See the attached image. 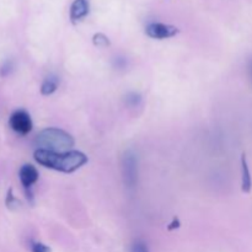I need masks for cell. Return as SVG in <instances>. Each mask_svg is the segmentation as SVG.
Listing matches in <instances>:
<instances>
[{"mask_svg":"<svg viewBox=\"0 0 252 252\" xmlns=\"http://www.w3.org/2000/svg\"><path fill=\"white\" fill-rule=\"evenodd\" d=\"M34 160L39 165L57 171L71 174L80 169L89 161L88 157L78 150H71L65 153H53L48 150L37 149L33 154Z\"/></svg>","mask_w":252,"mask_h":252,"instance_id":"1","label":"cell"},{"mask_svg":"<svg viewBox=\"0 0 252 252\" xmlns=\"http://www.w3.org/2000/svg\"><path fill=\"white\" fill-rule=\"evenodd\" d=\"M74 138L68 132L59 128H46L36 138L38 149L53 153H65V150L74 147Z\"/></svg>","mask_w":252,"mask_h":252,"instance_id":"2","label":"cell"},{"mask_svg":"<svg viewBox=\"0 0 252 252\" xmlns=\"http://www.w3.org/2000/svg\"><path fill=\"white\" fill-rule=\"evenodd\" d=\"M9 125L14 132H16L17 134L21 135L29 134L32 130V127H33L31 116H30L29 112H26L25 110L15 111V112L10 116Z\"/></svg>","mask_w":252,"mask_h":252,"instance_id":"3","label":"cell"},{"mask_svg":"<svg viewBox=\"0 0 252 252\" xmlns=\"http://www.w3.org/2000/svg\"><path fill=\"white\" fill-rule=\"evenodd\" d=\"M123 176L127 187L132 189L135 186L138 179V161L132 153H127L123 159Z\"/></svg>","mask_w":252,"mask_h":252,"instance_id":"4","label":"cell"},{"mask_svg":"<svg viewBox=\"0 0 252 252\" xmlns=\"http://www.w3.org/2000/svg\"><path fill=\"white\" fill-rule=\"evenodd\" d=\"M145 33L154 39H165L174 37L179 33V29L172 25L160 24V22H154V24L148 25L145 29Z\"/></svg>","mask_w":252,"mask_h":252,"instance_id":"5","label":"cell"},{"mask_svg":"<svg viewBox=\"0 0 252 252\" xmlns=\"http://www.w3.org/2000/svg\"><path fill=\"white\" fill-rule=\"evenodd\" d=\"M19 177L22 186H24L27 191V189H31L32 185L36 184L37 180H38V171H37V169L34 166L26 164L20 169Z\"/></svg>","mask_w":252,"mask_h":252,"instance_id":"6","label":"cell"},{"mask_svg":"<svg viewBox=\"0 0 252 252\" xmlns=\"http://www.w3.org/2000/svg\"><path fill=\"white\" fill-rule=\"evenodd\" d=\"M89 14V1L88 0H74L70 7V20L73 24L85 19Z\"/></svg>","mask_w":252,"mask_h":252,"instance_id":"7","label":"cell"},{"mask_svg":"<svg viewBox=\"0 0 252 252\" xmlns=\"http://www.w3.org/2000/svg\"><path fill=\"white\" fill-rule=\"evenodd\" d=\"M241 169H243V181H241V189L245 193H250L252 189V179L251 172L249 169L248 160H246V155L243 154L241 157Z\"/></svg>","mask_w":252,"mask_h":252,"instance_id":"8","label":"cell"},{"mask_svg":"<svg viewBox=\"0 0 252 252\" xmlns=\"http://www.w3.org/2000/svg\"><path fill=\"white\" fill-rule=\"evenodd\" d=\"M57 89H58V79L53 78V76H49V78H47L42 83L41 94L44 96H49L56 93Z\"/></svg>","mask_w":252,"mask_h":252,"instance_id":"9","label":"cell"},{"mask_svg":"<svg viewBox=\"0 0 252 252\" xmlns=\"http://www.w3.org/2000/svg\"><path fill=\"white\" fill-rule=\"evenodd\" d=\"M93 43L94 46L98 47V48H107L111 46V42L107 36L103 33H95L93 37Z\"/></svg>","mask_w":252,"mask_h":252,"instance_id":"10","label":"cell"},{"mask_svg":"<svg viewBox=\"0 0 252 252\" xmlns=\"http://www.w3.org/2000/svg\"><path fill=\"white\" fill-rule=\"evenodd\" d=\"M20 206V202L17 201L16 197L12 194V189H10L9 191H7V196H6V207L9 209H11V211H15L16 208H19Z\"/></svg>","mask_w":252,"mask_h":252,"instance_id":"11","label":"cell"},{"mask_svg":"<svg viewBox=\"0 0 252 252\" xmlns=\"http://www.w3.org/2000/svg\"><path fill=\"white\" fill-rule=\"evenodd\" d=\"M32 252H52L51 248H48L47 245L42 243H33L31 246Z\"/></svg>","mask_w":252,"mask_h":252,"instance_id":"12","label":"cell"},{"mask_svg":"<svg viewBox=\"0 0 252 252\" xmlns=\"http://www.w3.org/2000/svg\"><path fill=\"white\" fill-rule=\"evenodd\" d=\"M127 102L129 103L130 106H135L140 102V96L137 95V94H130L127 97Z\"/></svg>","mask_w":252,"mask_h":252,"instance_id":"13","label":"cell"},{"mask_svg":"<svg viewBox=\"0 0 252 252\" xmlns=\"http://www.w3.org/2000/svg\"><path fill=\"white\" fill-rule=\"evenodd\" d=\"M130 252H149V251H148V248L145 246V244L139 243V241H138V243H135L134 245H133L132 251Z\"/></svg>","mask_w":252,"mask_h":252,"instance_id":"14","label":"cell"},{"mask_svg":"<svg viewBox=\"0 0 252 252\" xmlns=\"http://www.w3.org/2000/svg\"><path fill=\"white\" fill-rule=\"evenodd\" d=\"M180 225H181V223H180V220L177 218H174L172 219L171 223L169 224V226H167V230H175V229H179Z\"/></svg>","mask_w":252,"mask_h":252,"instance_id":"15","label":"cell"},{"mask_svg":"<svg viewBox=\"0 0 252 252\" xmlns=\"http://www.w3.org/2000/svg\"><path fill=\"white\" fill-rule=\"evenodd\" d=\"M11 69H12L11 63H10V62H7V63L5 64V65L1 68V71H0V73H1L2 76H6L7 74H9L10 71H11Z\"/></svg>","mask_w":252,"mask_h":252,"instance_id":"16","label":"cell"}]
</instances>
